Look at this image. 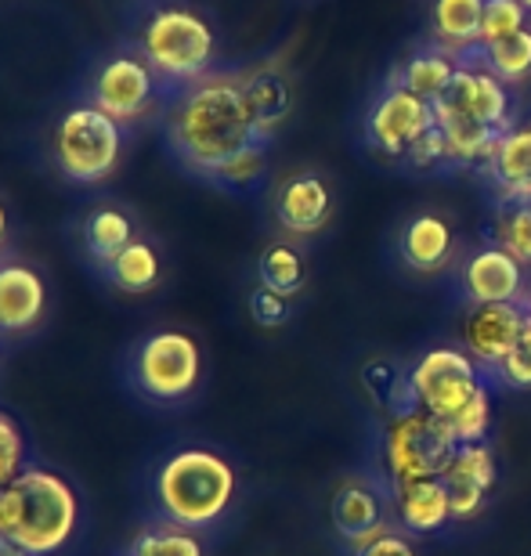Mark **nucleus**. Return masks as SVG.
I'll return each mask as SVG.
<instances>
[{"label":"nucleus","mask_w":531,"mask_h":556,"mask_svg":"<svg viewBox=\"0 0 531 556\" xmlns=\"http://www.w3.org/2000/svg\"><path fill=\"white\" fill-rule=\"evenodd\" d=\"M156 135L163 155L199 185L214 181L250 144L275 141L253 119L239 70H217L174 94Z\"/></svg>","instance_id":"1"},{"label":"nucleus","mask_w":531,"mask_h":556,"mask_svg":"<svg viewBox=\"0 0 531 556\" xmlns=\"http://www.w3.org/2000/svg\"><path fill=\"white\" fill-rule=\"evenodd\" d=\"M119 18H124L119 37L141 51L170 98L225 70L220 29L199 0H127Z\"/></svg>","instance_id":"2"},{"label":"nucleus","mask_w":531,"mask_h":556,"mask_svg":"<svg viewBox=\"0 0 531 556\" xmlns=\"http://www.w3.org/2000/svg\"><path fill=\"white\" fill-rule=\"evenodd\" d=\"M239 495V473L220 448L174 444L146 473V503L152 517L188 531H217Z\"/></svg>","instance_id":"3"},{"label":"nucleus","mask_w":531,"mask_h":556,"mask_svg":"<svg viewBox=\"0 0 531 556\" xmlns=\"http://www.w3.org/2000/svg\"><path fill=\"white\" fill-rule=\"evenodd\" d=\"M87 531L84 492L54 466L29 463L0 488V539L29 556H73Z\"/></svg>","instance_id":"4"},{"label":"nucleus","mask_w":531,"mask_h":556,"mask_svg":"<svg viewBox=\"0 0 531 556\" xmlns=\"http://www.w3.org/2000/svg\"><path fill=\"white\" fill-rule=\"evenodd\" d=\"M438 127L445 135L448 170L484 166L500 138L517 124L514 94L481 59V48L456 54L452 87L434 102Z\"/></svg>","instance_id":"5"},{"label":"nucleus","mask_w":531,"mask_h":556,"mask_svg":"<svg viewBox=\"0 0 531 556\" xmlns=\"http://www.w3.org/2000/svg\"><path fill=\"white\" fill-rule=\"evenodd\" d=\"M130 144H135V135L127 127H119L113 116H105L102 109L76 98L73 91L51 109L40 135L43 163L69 188L109 185L127 163Z\"/></svg>","instance_id":"6"},{"label":"nucleus","mask_w":531,"mask_h":556,"mask_svg":"<svg viewBox=\"0 0 531 556\" xmlns=\"http://www.w3.org/2000/svg\"><path fill=\"white\" fill-rule=\"evenodd\" d=\"M73 94L102 109L105 116H113L135 138L160 130L170 105V91L127 37L105 43L102 51H94L80 65L73 80Z\"/></svg>","instance_id":"7"},{"label":"nucleus","mask_w":531,"mask_h":556,"mask_svg":"<svg viewBox=\"0 0 531 556\" xmlns=\"http://www.w3.org/2000/svg\"><path fill=\"white\" fill-rule=\"evenodd\" d=\"M116 372L138 405L174 413V408L192 405L203 391L206 358L192 332L160 326L127 343Z\"/></svg>","instance_id":"8"},{"label":"nucleus","mask_w":531,"mask_h":556,"mask_svg":"<svg viewBox=\"0 0 531 556\" xmlns=\"http://www.w3.org/2000/svg\"><path fill=\"white\" fill-rule=\"evenodd\" d=\"M459 441L448 422L427 416L423 408L408 416H394L383 427V470L391 488L423 481V477H445Z\"/></svg>","instance_id":"9"},{"label":"nucleus","mask_w":531,"mask_h":556,"mask_svg":"<svg viewBox=\"0 0 531 556\" xmlns=\"http://www.w3.org/2000/svg\"><path fill=\"white\" fill-rule=\"evenodd\" d=\"M51 282L22 250L0 253V348L37 340L51 321Z\"/></svg>","instance_id":"10"},{"label":"nucleus","mask_w":531,"mask_h":556,"mask_svg":"<svg viewBox=\"0 0 531 556\" xmlns=\"http://www.w3.org/2000/svg\"><path fill=\"white\" fill-rule=\"evenodd\" d=\"M434 127H438L434 102L405 91L402 84L387 80L383 91L372 98L369 109H365L362 135L372 152L387 155V160L408 163L413 152L427 141V135Z\"/></svg>","instance_id":"11"},{"label":"nucleus","mask_w":531,"mask_h":556,"mask_svg":"<svg viewBox=\"0 0 531 556\" xmlns=\"http://www.w3.org/2000/svg\"><path fill=\"white\" fill-rule=\"evenodd\" d=\"M141 236V220L124 199L116 195H98L91 203H84L65 225V239L76 253V261L87 271L105 268L119 250H127L130 242Z\"/></svg>","instance_id":"12"},{"label":"nucleus","mask_w":531,"mask_h":556,"mask_svg":"<svg viewBox=\"0 0 531 556\" xmlns=\"http://www.w3.org/2000/svg\"><path fill=\"white\" fill-rule=\"evenodd\" d=\"M484 380L489 376H484L481 365L459 348H434L413 365V387L419 408L441 422L456 419Z\"/></svg>","instance_id":"13"},{"label":"nucleus","mask_w":531,"mask_h":556,"mask_svg":"<svg viewBox=\"0 0 531 556\" xmlns=\"http://www.w3.org/2000/svg\"><path fill=\"white\" fill-rule=\"evenodd\" d=\"M333 217V188L318 170H293L271 188V220L282 236L312 239Z\"/></svg>","instance_id":"14"},{"label":"nucleus","mask_w":531,"mask_h":556,"mask_svg":"<svg viewBox=\"0 0 531 556\" xmlns=\"http://www.w3.org/2000/svg\"><path fill=\"white\" fill-rule=\"evenodd\" d=\"M524 329L521 304H470L467 318H463V343L467 354L481 365L484 376L495 383V369L503 358L517 348Z\"/></svg>","instance_id":"15"},{"label":"nucleus","mask_w":531,"mask_h":556,"mask_svg":"<svg viewBox=\"0 0 531 556\" xmlns=\"http://www.w3.org/2000/svg\"><path fill=\"white\" fill-rule=\"evenodd\" d=\"M459 289L467 304H521L524 300V264L503 247L484 242L459 268Z\"/></svg>","instance_id":"16"},{"label":"nucleus","mask_w":531,"mask_h":556,"mask_svg":"<svg viewBox=\"0 0 531 556\" xmlns=\"http://www.w3.org/2000/svg\"><path fill=\"white\" fill-rule=\"evenodd\" d=\"M397 261L405 264L408 271L416 275H441L452 268V261H456L459 253V239L456 231H452L448 217L441 214H416L408 217L402 231H397Z\"/></svg>","instance_id":"17"},{"label":"nucleus","mask_w":531,"mask_h":556,"mask_svg":"<svg viewBox=\"0 0 531 556\" xmlns=\"http://www.w3.org/2000/svg\"><path fill=\"white\" fill-rule=\"evenodd\" d=\"M94 278L119 296H146L152 289L163 286V278H167V261H163L160 242L141 231L127 250H119L105 268H98Z\"/></svg>","instance_id":"18"},{"label":"nucleus","mask_w":531,"mask_h":556,"mask_svg":"<svg viewBox=\"0 0 531 556\" xmlns=\"http://www.w3.org/2000/svg\"><path fill=\"white\" fill-rule=\"evenodd\" d=\"M481 174L495 188V199H531V116H521L506 130Z\"/></svg>","instance_id":"19"},{"label":"nucleus","mask_w":531,"mask_h":556,"mask_svg":"<svg viewBox=\"0 0 531 556\" xmlns=\"http://www.w3.org/2000/svg\"><path fill=\"white\" fill-rule=\"evenodd\" d=\"M391 495L397 520L413 535H430V531H441L452 520V495L445 477H423V481L397 484L391 488Z\"/></svg>","instance_id":"20"},{"label":"nucleus","mask_w":531,"mask_h":556,"mask_svg":"<svg viewBox=\"0 0 531 556\" xmlns=\"http://www.w3.org/2000/svg\"><path fill=\"white\" fill-rule=\"evenodd\" d=\"M242 91H246L250 113L257 119V127L268 138L279 135V127L293 113V84L290 76L275 65H261V70L242 73Z\"/></svg>","instance_id":"21"},{"label":"nucleus","mask_w":531,"mask_h":556,"mask_svg":"<svg viewBox=\"0 0 531 556\" xmlns=\"http://www.w3.org/2000/svg\"><path fill=\"white\" fill-rule=\"evenodd\" d=\"M484 0H434L430 8V40L448 54H467L481 43Z\"/></svg>","instance_id":"22"},{"label":"nucleus","mask_w":531,"mask_h":556,"mask_svg":"<svg viewBox=\"0 0 531 556\" xmlns=\"http://www.w3.org/2000/svg\"><path fill=\"white\" fill-rule=\"evenodd\" d=\"M452 76H456V54H448L445 48H438V43L430 40L397 65L391 73V80L402 84L405 91L427 98V102H438L452 87Z\"/></svg>","instance_id":"23"},{"label":"nucleus","mask_w":531,"mask_h":556,"mask_svg":"<svg viewBox=\"0 0 531 556\" xmlns=\"http://www.w3.org/2000/svg\"><path fill=\"white\" fill-rule=\"evenodd\" d=\"M387 520L383 514V503H380V492L369 488L362 481V477H354V481L340 484V492L333 498V525L340 531V539L351 542L365 535V531L380 528Z\"/></svg>","instance_id":"24"},{"label":"nucleus","mask_w":531,"mask_h":556,"mask_svg":"<svg viewBox=\"0 0 531 556\" xmlns=\"http://www.w3.org/2000/svg\"><path fill=\"white\" fill-rule=\"evenodd\" d=\"M362 383H365V391L372 394V402L380 405L391 419L408 416L419 408V397H416V387H413V369H405V365L376 358L362 369Z\"/></svg>","instance_id":"25"},{"label":"nucleus","mask_w":531,"mask_h":556,"mask_svg":"<svg viewBox=\"0 0 531 556\" xmlns=\"http://www.w3.org/2000/svg\"><path fill=\"white\" fill-rule=\"evenodd\" d=\"M124 549L135 556H206L199 531H188L181 525H170V520L152 517V514L141 520Z\"/></svg>","instance_id":"26"},{"label":"nucleus","mask_w":531,"mask_h":556,"mask_svg":"<svg viewBox=\"0 0 531 556\" xmlns=\"http://www.w3.org/2000/svg\"><path fill=\"white\" fill-rule=\"evenodd\" d=\"M492 242L531 268V199H495Z\"/></svg>","instance_id":"27"},{"label":"nucleus","mask_w":531,"mask_h":556,"mask_svg":"<svg viewBox=\"0 0 531 556\" xmlns=\"http://www.w3.org/2000/svg\"><path fill=\"white\" fill-rule=\"evenodd\" d=\"M257 282L293 300L307 286L304 253L296 250L293 242H271V247L264 250L261 261H257Z\"/></svg>","instance_id":"28"},{"label":"nucleus","mask_w":531,"mask_h":556,"mask_svg":"<svg viewBox=\"0 0 531 556\" xmlns=\"http://www.w3.org/2000/svg\"><path fill=\"white\" fill-rule=\"evenodd\" d=\"M478 48H481V59L489 62V70L500 76L506 87L531 80V29H521V33H514V37L495 40V43H478Z\"/></svg>","instance_id":"29"},{"label":"nucleus","mask_w":531,"mask_h":556,"mask_svg":"<svg viewBox=\"0 0 531 556\" xmlns=\"http://www.w3.org/2000/svg\"><path fill=\"white\" fill-rule=\"evenodd\" d=\"M271 144L275 141H257V144H250L246 152H239L236 160H231L225 170H220L214 181H210V188H217V192H231V195L253 192V188L264 181V174H268Z\"/></svg>","instance_id":"30"},{"label":"nucleus","mask_w":531,"mask_h":556,"mask_svg":"<svg viewBox=\"0 0 531 556\" xmlns=\"http://www.w3.org/2000/svg\"><path fill=\"white\" fill-rule=\"evenodd\" d=\"M448 481H470V484H481L484 492L495 488V455L484 441H470V444H459L456 455H452L448 470H445Z\"/></svg>","instance_id":"31"},{"label":"nucleus","mask_w":531,"mask_h":556,"mask_svg":"<svg viewBox=\"0 0 531 556\" xmlns=\"http://www.w3.org/2000/svg\"><path fill=\"white\" fill-rule=\"evenodd\" d=\"M29 463H33V452H29L26 427H22L8 408H0V488L15 481Z\"/></svg>","instance_id":"32"},{"label":"nucleus","mask_w":531,"mask_h":556,"mask_svg":"<svg viewBox=\"0 0 531 556\" xmlns=\"http://www.w3.org/2000/svg\"><path fill=\"white\" fill-rule=\"evenodd\" d=\"M492 380H484L473 397L467 405H463V413L448 422L452 433H456L459 444H470V441H484V433H489V422H492Z\"/></svg>","instance_id":"33"},{"label":"nucleus","mask_w":531,"mask_h":556,"mask_svg":"<svg viewBox=\"0 0 531 556\" xmlns=\"http://www.w3.org/2000/svg\"><path fill=\"white\" fill-rule=\"evenodd\" d=\"M521 29H528V8L521 4V0H484L481 43L506 40Z\"/></svg>","instance_id":"34"},{"label":"nucleus","mask_w":531,"mask_h":556,"mask_svg":"<svg viewBox=\"0 0 531 556\" xmlns=\"http://www.w3.org/2000/svg\"><path fill=\"white\" fill-rule=\"evenodd\" d=\"M495 383L510 387V391H531V318L524 315V329L517 348L506 354L503 365L495 369Z\"/></svg>","instance_id":"35"},{"label":"nucleus","mask_w":531,"mask_h":556,"mask_svg":"<svg viewBox=\"0 0 531 556\" xmlns=\"http://www.w3.org/2000/svg\"><path fill=\"white\" fill-rule=\"evenodd\" d=\"M250 318L257 321L261 329H282L286 321L293 318V300L290 296H282V293H275V289L268 286H261L250 293Z\"/></svg>","instance_id":"36"},{"label":"nucleus","mask_w":531,"mask_h":556,"mask_svg":"<svg viewBox=\"0 0 531 556\" xmlns=\"http://www.w3.org/2000/svg\"><path fill=\"white\" fill-rule=\"evenodd\" d=\"M448 495H452V520H470L481 514L484 498H489V492H484L481 484H470V481H448Z\"/></svg>","instance_id":"37"},{"label":"nucleus","mask_w":531,"mask_h":556,"mask_svg":"<svg viewBox=\"0 0 531 556\" xmlns=\"http://www.w3.org/2000/svg\"><path fill=\"white\" fill-rule=\"evenodd\" d=\"M358 556H416V553H413V546H408L402 535H394V531H391V535H383L380 542H372V546L362 549Z\"/></svg>","instance_id":"38"},{"label":"nucleus","mask_w":531,"mask_h":556,"mask_svg":"<svg viewBox=\"0 0 531 556\" xmlns=\"http://www.w3.org/2000/svg\"><path fill=\"white\" fill-rule=\"evenodd\" d=\"M11 236H15V214H11L8 199L0 195V253L15 247V242H11Z\"/></svg>","instance_id":"39"},{"label":"nucleus","mask_w":531,"mask_h":556,"mask_svg":"<svg viewBox=\"0 0 531 556\" xmlns=\"http://www.w3.org/2000/svg\"><path fill=\"white\" fill-rule=\"evenodd\" d=\"M0 556H29V553H22L18 546H11V542L0 539Z\"/></svg>","instance_id":"40"},{"label":"nucleus","mask_w":531,"mask_h":556,"mask_svg":"<svg viewBox=\"0 0 531 556\" xmlns=\"http://www.w3.org/2000/svg\"><path fill=\"white\" fill-rule=\"evenodd\" d=\"M521 311H524V315L531 318V289H528V293H524V300H521Z\"/></svg>","instance_id":"41"},{"label":"nucleus","mask_w":531,"mask_h":556,"mask_svg":"<svg viewBox=\"0 0 531 556\" xmlns=\"http://www.w3.org/2000/svg\"><path fill=\"white\" fill-rule=\"evenodd\" d=\"M521 4H524V8H528V15H531V0H521Z\"/></svg>","instance_id":"42"},{"label":"nucleus","mask_w":531,"mask_h":556,"mask_svg":"<svg viewBox=\"0 0 531 556\" xmlns=\"http://www.w3.org/2000/svg\"><path fill=\"white\" fill-rule=\"evenodd\" d=\"M116 556H135V553H127V549H119V553H116Z\"/></svg>","instance_id":"43"},{"label":"nucleus","mask_w":531,"mask_h":556,"mask_svg":"<svg viewBox=\"0 0 531 556\" xmlns=\"http://www.w3.org/2000/svg\"><path fill=\"white\" fill-rule=\"evenodd\" d=\"M0 351H4V348H0Z\"/></svg>","instance_id":"44"}]
</instances>
